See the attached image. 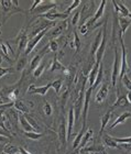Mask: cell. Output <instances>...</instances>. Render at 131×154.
Returning a JSON list of instances; mask_svg holds the SVG:
<instances>
[{
	"label": "cell",
	"instance_id": "obj_56",
	"mask_svg": "<svg viewBox=\"0 0 131 154\" xmlns=\"http://www.w3.org/2000/svg\"><path fill=\"white\" fill-rule=\"evenodd\" d=\"M0 6H1V2H0Z\"/></svg>",
	"mask_w": 131,
	"mask_h": 154
},
{
	"label": "cell",
	"instance_id": "obj_22",
	"mask_svg": "<svg viewBox=\"0 0 131 154\" xmlns=\"http://www.w3.org/2000/svg\"><path fill=\"white\" fill-rule=\"evenodd\" d=\"M19 125L24 132H33L34 131V129H33V127L31 125V123L28 121V119L26 118V115H24V113L19 112Z\"/></svg>",
	"mask_w": 131,
	"mask_h": 154
},
{
	"label": "cell",
	"instance_id": "obj_34",
	"mask_svg": "<svg viewBox=\"0 0 131 154\" xmlns=\"http://www.w3.org/2000/svg\"><path fill=\"white\" fill-rule=\"evenodd\" d=\"M6 121H7V116H6V111H0V128L5 130L7 133H9L10 132L8 131V129L6 127Z\"/></svg>",
	"mask_w": 131,
	"mask_h": 154
},
{
	"label": "cell",
	"instance_id": "obj_26",
	"mask_svg": "<svg viewBox=\"0 0 131 154\" xmlns=\"http://www.w3.org/2000/svg\"><path fill=\"white\" fill-rule=\"evenodd\" d=\"M111 116H112V110L109 109L108 111L100 118V131H99V135H100V137H101V134L104 133V131H105L106 125H108V122L110 121Z\"/></svg>",
	"mask_w": 131,
	"mask_h": 154
},
{
	"label": "cell",
	"instance_id": "obj_7",
	"mask_svg": "<svg viewBox=\"0 0 131 154\" xmlns=\"http://www.w3.org/2000/svg\"><path fill=\"white\" fill-rule=\"evenodd\" d=\"M93 88L88 87V89L85 91V96H84V103H83V123L82 127H86V120L88 117V109H89V103H90V97H92V93H93Z\"/></svg>",
	"mask_w": 131,
	"mask_h": 154
},
{
	"label": "cell",
	"instance_id": "obj_1",
	"mask_svg": "<svg viewBox=\"0 0 131 154\" xmlns=\"http://www.w3.org/2000/svg\"><path fill=\"white\" fill-rule=\"evenodd\" d=\"M118 46L115 45V60L112 64V72H111V86L115 89L117 86V80L119 78V73H120V64H121V55H119Z\"/></svg>",
	"mask_w": 131,
	"mask_h": 154
},
{
	"label": "cell",
	"instance_id": "obj_23",
	"mask_svg": "<svg viewBox=\"0 0 131 154\" xmlns=\"http://www.w3.org/2000/svg\"><path fill=\"white\" fill-rule=\"evenodd\" d=\"M118 23H119V26H120V31L119 32L121 33L122 36L125 35L126 32H127V30L128 28L131 26V19L128 18V17H118Z\"/></svg>",
	"mask_w": 131,
	"mask_h": 154
},
{
	"label": "cell",
	"instance_id": "obj_20",
	"mask_svg": "<svg viewBox=\"0 0 131 154\" xmlns=\"http://www.w3.org/2000/svg\"><path fill=\"white\" fill-rule=\"evenodd\" d=\"M129 118H131V112H130V111H123V112H122L120 116H118V117H117V119H116L115 121H114L111 125H110L109 129L114 130V129H115L117 125H123V123H125V122L127 121Z\"/></svg>",
	"mask_w": 131,
	"mask_h": 154
},
{
	"label": "cell",
	"instance_id": "obj_18",
	"mask_svg": "<svg viewBox=\"0 0 131 154\" xmlns=\"http://www.w3.org/2000/svg\"><path fill=\"white\" fill-rule=\"evenodd\" d=\"M6 116H7V119L11 123V125H12L13 128H16L18 122H19V112L16 109L10 108V109H8L6 111Z\"/></svg>",
	"mask_w": 131,
	"mask_h": 154
},
{
	"label": "cell",
	"instance_id": "obj_31",
	"mask_svg": "<svg viewBox=\"0 0 131 154\" xmlns=\"http://www.w3.org/2000/svg\"><path fill=\"white\" fill-rule=\"evenodd\" d=\"M46 66H48V65H46V63H44V62H41V64L39 65L38 67L33 71V77H34V78H39V77L43 74V72L45 71V67H46Z\"/></svg>",
	"mask_w": 131,
	"mask_h": 154
},
{
	"label": "cell",
	"instance_id": "obj_6",
	"mask_svg": "<svg viewBox=\"0 0 131 154\" xmlns=\"http://www.w3.org/2000/svg\"><path fill=\"white\" fill-rule=\"evenodd\" d=\"M17 38H18V40L16 41V43H17V45H18V55H19V54H21L22 52H26L28 43H29V36L27 34V29L23 28V29L20 31L19 34H18Z\"/></svg>",
	"mask_w": 131,
	"mask_h": 154
},
{
	"label": "cell",
	"instance_id": "obj_19",
	"mask_svg": "<svg viewBox=\"0 0 131 154\" xmlns=\"http://www.w3.org/2000/svg\"><path fill=\"white\" fill-rule=\"evenodd\" d=\"M50 72H55V71H61L63 72L65 75L67 74V72H68V68L65 67L64 65L62 64L61 62L58 61V56L56 54L54 55V58H53V62H52V65L51 67H50V69H48Z\"/></svg>",
	"mask_w": 131,
	"mask_h": 154
},
{
	"label": "cell",
	"instance_id": "obj_2",
	"mask_svg": "<svg viewBox=\"0 0 131 154\" xmlns=\"http://www.w3.org/2000/svg\"><path fill=\"white\" fill-rule=\"evenodd\" d=\"M119 41L121 44V64H120L119 79L122 80L123 76L127 74V71H128V62H127V50H126V45L123 42V36L120 32H119Z\"/></svg>",
	"mask_w": 131,
	"mask_h": 154
},
{
	"label": "cell",
	"instance_id": "obj_16",
	"mask_svg": "<svg viewBox=\"0 0 131 154\" xmlns=\"http://www.w3.org/2000/svg\"><path fill=\"white\" fill-rule=\"evenodd\" d=\"M85 152H88L90 154H108L107 151H106L105 146L102 144H92L89 146H86V148L83 149L78 154L85 153Z\"/></svg>",
	"mask_w": 131,
	"mask_h": 154
},
{
	"label": "cell",
	"instance_id": "obj_25",
	"mask_svg": "<svg viewBox=\"0 0 131 154\" xmlns=\"http://www.w3.org/2000/svg\"><path fill=\"white\" fill-rule=\"evenodd\" d=\"M101 140H102V143H104L106 146H108V148H112V149L120 148L118 143L115 141V139L112 138V137H110L109 134H107V133H102Z\"/></svg>",
	"mask_w": 131,
	"mask_h": 154
},
{
	"label": "cell",
	"instance_id": "obj_28",
	"mask_svg": "<svg viewBox=\"0 0 131 154\" xmlns=\"http://www.w3.org/2000/svg\"><path fill=\"white\" fill-rule=\"evenodd\" d=\"M85 132H86V127H82L80 133L75 137V139H74V141H73V149L74 150H76V149L78 148V145L80 144V141H82V139H83Z\"/></svg>",
	"mask_w": 131,
	"mask_h": 154
},
{
	"label": "cell",
	"instance_id": "obj_47",
	"mask_svg": "<svg viewBox=\"0 0 131 154\" xmlns=\"http://www.w3.org/2000/svg\"><path fill=\"white\" fill-rule=\"evenodd\" d=\"M41 3H43V0H35L34 2L32 3V6H31V8H30V12H32L33 10L35 9V8H38L39 6H40V5H41Z\"/></svg>",
	"mask_w": 131,
	"mask_h": 154
},
{
	"label": "cell",
	"instance_id": "obj_5",
	"mask_svg": "<svg viewBox=\"0 0 131 154\" xmlns=\"http://www.w3.org/2000/svg\"><path fill=\"white\" fill-rule=\"evenodd\" d=\"M51 29L52 28H46V29H44L43 31H41L39 34H36L35 36L30 38L29 43H28V46H27V50H26V52H24V56H28V55L31 54V52H32L35 48V46L39 44V42L41 41L42 38H43V36H44L46 33H48V31Z\"/></svg>",
	"mask_w": 131,
	"mask_h": 154
},
{
	"label": "cell",
	"instance_id": "obj_55",
	"mask_svg": "<svg viewBox=\"0 0 131 154\" xmlns=\"http://www.w3.org/2000/svg\"><path fill=\"white\" fill-rule=\"evenodd\" d=\"M84 154H90V153H88V152H85V153H84Z\"/></svg>",
	"mask_w": 131,
	"mask_h": 154
},
{
	"label": "cell",
	"instance_id": "obj_17",
	"mask_svg": "<svg viewBox=\"0 0 131 154\" xmlns=\"http://www.w3.org/2000/svg\"><path fill=\"white\" fill-rule=\"evenodd\" d=\"M101 38H102V30H98V34L95 36L93 43H92V46H90V57H92V60H94V57L96 56V52L99 48L100 43H101Z\"/></svg>",
	"mask_w": 131,
	"mask_h": 154
},
{
	"label": "cell",
	"instance_id": "obj_14",
	"mask_svg": "<svg viewBox=\"0 0 131 154\" xmlns=\"http://www.w3.org/2000/svg\"><path fill=\"white\" fill-rule=\"evenodd\" d=\"M52 87V83H48L44 86H34V85H30L29 88H28V93L33 94V95H41V96H44L46 95L48 91V89Z\"/></svg>",
	"mask_w": 131,
	"mask_h": 154
},
{
	"label": "cell",
	"instance_id": "obj_27",
	"mask_svg": "<svg viewBox=\"0 0 131 154\" xmlns=\"http://www.w3.org/2000/svg\"><path fill=\"white\" fill-rule=\"evenodd\" d=\"M2 152L5 154H19L20 152V148L17 146V145H13L12 143H6L3 145L2 148Z\"/></svg>",
	"mask_w": 131,
	"mask_h": 154
},
{
	"label": "cell",
	"instance_id": "obj_12",
	"mask_svg": "<svg viewBox=\"0 0 131 154\" xmlns=\"http://www.w3.org/2000/svg\"><path fill=\"white\" fill-rule=\"evenodd\" d=\"M67 26H68L67 20H63V21H61L60 23H58V24H56V26L51 30V31H48V34H50V36H51L52 38H58V36L61 35L64 31H66Z\"/></svg>",
	"mask_w": 131,
	"mask_h": 154
},
{
	"label": "cell",
	"instance_id": "obj_51",
	"mask_svg": "<svg viewBox=\"0 0 131 154\" xmlns=\"http://www.w3.org/2000/svg\"><path fill=\"white\" fill-rule=\"evenodd\" d=\"M8 138L7 137H3V135H0V141H7Z\"/></svg>",
	"mask_w": 131,
	"mask_h": 154
},
{
	"label": "cell",
	"instance_id": "obj_9",
	"mask_svg": "<svg viewBox=\"0 0 131 154\" xmlns=\"http://www.w3.org/2000/svg\"><path fill=\"white\" fill-rule=\"evenodd\" d=\"M58 138L60 142L63 146H65L67 141V121L64 116H62L61 122H60V127H58Z\"/></svg>",
	"mask_w": 131,
	"mask_h": 154
},
{
	"label": "cell",
	"instance_id": "obj_13",
	"mask_svg": "<svg viewBox=\"0 0 131 154\" xmlns=\"http://www.w3.org/2000/svg\"><path fill=\"white\" fill-rule=\"evenodd\" d=\"M14 109L20 113H24V115H28V113L31 111L30 108H32L33 105L32 103H30V101H23V100H20V99H17L14 101Z\"/></svg>",
	"mask_w": 131,
	"mask_h": 154
},
{
	"label": "cell",
	"instance_id": "obj_43",
	"mask_svg": "<svg viewBox=\"0 0 131 154\" xmlns=\"http://www.w3.org/2000/svg\"><path fill=\"white\" fill-rule=\"evenodd\" d=\"M121 83L123 84V86L127 88V89L129 90V91H131V79L129 78V76L127 74L123 76V78H122Z\"/></svg>",
	"mask_w": 131,
	"mask_h": 154
},
{
	"label": "cell",
	"instance_id": "obj_8",
	"mask_svg": "<svg viewBox=\"0 0 131 154\" xmlns=\"http://www.w3.org/2000/svg\"><path fill=\"white\" fill-rule=\"evenodd\" d=\"M93 135H94V130L93 129H88V130H86V132H85V134H84L83 139H82V141H80V144L78 145V148L76 149V152L73 154H78L80 153L83 149H85L86 146H89V143L92 141H93Z\"/></svg>",
	"mask_w": 131,
	"mask_h": 154
},
{
	"label": "cell",
	"instance_id": "obj_33",
	"mask_svg": "<svg viewBox=\"0 0 131 154\" xmlns=\"http://www.w3.org/2000/svg\"><path fill=\"white\" fill-rule=\"evenodd\" d=\"M117 3H118V7H119V13L121 14V17H128L130 11H129V9L126 7L125 3L121 2V1H117Z\"/></svg>",
	"mask_w": 131,
	"mask_h": 154
},
{
	"label": "cell",
	"instance_id": "obj_46",
	"mask_svg": "<svg viewBox=\"0 0 131 154\" xmlns=\"http://www.w3.org/2000/svg\"><path fill=\"white\" fill-rule=\"evenodd\" d=\"M12 72H14V69L11 67H0V78H2L5 75L10 74Z\"/></svg>",
	"mask_w": 131,
	"mask_h": 154
},
{
	"label": "cell",
	"instance_id": "obj_15",
	"mask_svg": "<svg viewBox=\"0 0 131 154\" xmlns=\"http://www.w3.org/2000/svg\"><path fill=\"white\" fill-rule=\"evenodd\" d=\"M75 120H76V117H75V109H74V107H70V111H68V116H67V140H68V139L70 138V135H72L74 125H75Z\"/></svg>",
	"mask_w": 131,
	"mask_h": 154
},
{
	"label": "cell",
	"instance_id": "obj_44",
	"mask_svg": "<svg viewBox=\"0 0 131 154\" xmlns=\"http://www.w3.org/2000/svg\"><path fill=\"white\" fill-rule=\"evenodd\" d=\"M80 14H82L80 10L75 11V13H74L73 18H72V24H73L74 26H77V23H78V21H80Z\"/></svg>",
	"mask_w": 131,
	"mask_h": 154
},
{
	"label": "cell",
	"instance_id": "obj_54",
	"mask_svg": "<svg viewBox=\"0 0 131 154\" xmlns=\"http://www.w3.org/2000/svg\"><path fill=\"white\" fill-rule=\"evenodd\" d=\"M128 18H130V19H131V12H130V13H129V16H128Z\"/></svg>",
	"mask_w": 131,
	"mask_h": 154
},
{
	"label": "cell",
	"instance_id": "obj_49",
	"mask_svg": "<svg viewBox=\"0 0 131 154\" xmlns=\"http://www.w3.org/2000/svg\"><path fill=\"white\" fill-rule=\"evenodd\" d=\"M0 135H3V137H7V138H8V137H9V133H7L5 130H2V129L0 128Z\"/></svg>",
	"mask_w": 131,
	"mask_h": 154
},
{
	"label": "cell",
	"instance_id": "obj_42",
	"mask_svg": "<svg viewBox=\"0 0 131 154\" xmlns=\"http://www.w3.org/2000/svg\"><path fill=\"white\" fill-rule=\"evenodd\" d=\"M68 97H70V93H68V88H66L64 93L61 94V99H62V108L64 109L65 108V105L67 103V99H68Z\"/></svg>",
	"mask_w": 131,
	"mask_h": 154
},
{
	"label": "cell",
	"instance_id": "obj_40",
	"mask_svg": "<svg viewBox=\"0 0 131 154\" xmlns=\"http://www.w3.org/2000/svg\"><path fill=\"white\" fill-rule=\"evenodd\" d=\"M43 111H44V113L48 117H50V116L53 113V108H52V105L48 101H45L44 106H43Z\"/></svg>",
	"mask_w": 131,
	"mask_h": 154
},
{
	"label": "cell",
	"instance_id": "obj_48",
	"mask_svg": "<svg viewBox=\"0 0 131 154\" xmlns=\"http://www.w3.org/2000/svg\"><path fill=\"white\" fill-rule=\"evenodd\" d=\"M19 154H31L29 151H27L26 149H23V148H20V152Z\"/></svg>",
	"mask_w": 131,
	"mask_h": 154
},
{
	"label": "cell",
	"instance_id": "obj_3",
	"mask_svg": "<svg viewBox=\"0 0 131 154\" xmlns=\"http://www.w3.org/2000/svg\"><path fill=\"white\" fill-rule=\"evenodd\" d=\"M107 41H108V35H107V20H106L105 24H104V29H102L101 43H100L99 48L96 52V61H95V63L98 65L101 64L102 57H104V54H105L106 51V46H107Z\"/></svg>",
	"mask_w": 131,
	"mask_h": 154
},
{
	"label": "cell",
	"instance_id": "obj_50",
	"mask_svg": "<svg viewBox=\"0 0 131 154\" xmlns=\"http://www.w3.org/2000/svg\"><path fill=\"white\" fill-rule=\"evenodd\" d=\"M127 99H128L129 103L131 105V91H128V93H127Z\"/></svg>",
	"mask_w": 131,
	"mask_h": 154
},
{
	"label": "cell",
	"instance_id": "obj_32",
	"mask_svg": "<svg viewBox=\"0 0 131 154\" xmlns=\"http://www.w3.org/2000/svg\"><path fill=\"white\" fill-rule=\"evenodd\" d=\"M102 80H104V65L102 63L100 64L99 66V69H98V74H97L96 77V82H95V85H94V88L97 87L100 83H102Z\"/></svg>",
	"mask_w": 131,
	"mask_h": 154
},
{
	"label": "cell",
	"instance_id": "obj_53",
	"mask_svg": "<svg viewBox=\"0 0 131 154\" xmlns=\"http://www.w3.org/2000/svg\"><path fill=\"white\" fill-rule=\"evenodd\" d=\"M2 62H3V57L0 55V65H1V63H2Z\"/></svg>",
	"mask_w": 131,
	"mask_h": 154
},
{
	"label": "cell",
	"instance_id": "obj_37",
	"mask_svg": "<svg viewBox=\"0 0 131 154\" xmlns=\"http://www.w3.org/2000/svg\"><path fill=\"white\" fill-rule=\"evenodd\" d=\"M80 3H82V1H80V0H74L73 2H72V5H70V6L68 7V8H67V9L64 11V13L68 16V13L72 12V11H73L74 9H76V8H77L78 6H80Z\"/></svg>",
	"mask_w": 131,
	"mask_h": 154
},
{
	"label": "cell",
	"instance_id": "obj_41",
	"mask_svg": "<svg viewBox=\"0 0 131 154\" xmlns=\"http://www.w3.org/2000/svg\"><path fill=\"white\" fill-rule=\"evenodd\" d=\"M115 141L118 143L119 145L120 144H131V137H127V138H114Z\"/></svg>",
	"mask_w": 131,
	"mask_h": 154
},
{
	"label": "cell",
	"instance_id": "obj_45",
	"mask_svg": "<svg viewBox=\"0 0 131 154\" xmlns=\"http://www.w3.org/2000/svg\"><path fill=\"white\" fill-rule=\"evenodd\" d=\"M73 35H74V43H75V50H76V53H77L80 48V38H78V34H77L76 31H74Z\"/></svg>",
	"mask_w": 131,
	"mask_h": 154
},
{
	"label": "cell",
	"instance_id": "obj_10",
	"mask_svg": "<svg viewBox=\"0 0 131 154\" xmlns=\"http://www.w3.org/2000/svg\"><path fill=\"white\" fill-rule=\"evenodd\" d=\"M55 8H56L55 1H43V3H41L38 8H35L32 12L38 13L39 16H42V14H45L48 11H51L52 9H55Z\"/></svg>",
	"mask_w": 131,
	"mask_h": 154
},
{
	"label": "cell",
	"instance_id": "obj_4",
	"mask_svg": "<svg viewBox=\"0 0 131 154\" xmlns=\"http://www.w3.org/2000/svg\"><path fill=\"white\" fill-rule=\"evenodd\" d=\"M110 84H111V79H109V78L102 80L101 86H100V88H99L98 91L95 95V101L97 103H104L106 100V98L108 97L109 89H110Z\"/></svg>",
	"mask_w": 131,
	"mask_h": 154
},
{
	"label": "cell",
	"instance_id": "obj_24",
	"mask_svg": "<svg viewBox=\"0 0 131 154\" xmlns=\"http://www.w3.org/2000/svg\"><path fill=\"white\" fill-rule=\"evenodd\" d=\"M1 50H2L3 54H5V60H6L7 62H9V63H13V61L11 60V56H14V51H13L12 48H11V46H10L9 43H7V42H2L1 43Z\"/></svg>",
	"mask_w": 131,
	"mask_h": 154
},
{
	"label": "cell",
	"instance_id": "obj_30",
	"mask_svg": "<svg viewBox=\"0 0 131 154\" xmlns=\"http://www.w3.org/2000/svg\"><path fill=\"white\" fill-rule=\"evenodd\" d=\"M27 63H28V60H27V56H23V57H20L17 62V66H16V72H23L24 68L27 66Z\"/></svg>",
	"mask_w": 131,
	"mask_h": 154
},
{
	"label": "cell",
	"instance_id": "obj_29",
	"mask_svg": "<svg viewBox=\"0 0 131 154\" xmlns=\"http://www.w3.org/2000/svg\"><path fill=\"white\" fill-rule=\"evenodd\" d=\"M129 105V101L127 99V96L125 95H119L118 94V98L116 100V103L112 105V107H126Z\"/></svg>",
	"mask_w": 131,
	"mask_h": 154
},
{
	"label": "cell",
	"instance_id": "obj_36",
	"mask_svg": "<svg viewBox=\"0 0 131 154\" xmlns=\"http://www.w3.org/2000/svg\"><path fill=\"white\" fill-rule=\"evenodd\" d=\"M48 48H50V52L56 53V52H58V50H60V44H58V42L56 41V40L52 38V40H50V42H48Z\"/></svg>",
	"mask_w": 131,
	"mask_h": 154
},
{
	"label": "cell",
	"instance_id": "obj_39",
	"mask_svg": "<svg viewBox=\"0 0 131 154\" xmlns=\"http://www.w3.org/2000/svg\"><path fill=\"white\" fill-rule=\"evenodd\" d=\"M26 118L28 119V121L31 123V125L33 127V129L35 130V132H39V130H40V125H38L36 120H34V119H33L31 116H29V113H28V115H26Z\"/></svg>",
	"mask_w": 131,
	"mask_h": 154
},
{
	"label": "cell",
	"instance_id": "obj_35",
	"mask_svg": "<svg viewBox=\"0 0 131 154\" xmlns=\"http://www.w3.org/2000/svg\"><path fill=\"white\" fill-rule=\"evenodd\" d=\"M62 86H63V79H55L54 82H52V87L54 88L55 93L58 95H61Z\"/></svg>",
	"mask_w": 131,
	"mask_h": 154
},
{
	"label": "cell",
	"instance_id": "obj_11",
	"mask_svg": "<svg viewBox=\"0 0 131 154\" xmlns=\"http://www.w3.org/2000/svg\"><path fill=\"white\" fill-rule=\"evenodd\" d=\"M41 18H44V19H46L48 21H51V22H55L56 20H67V18H68V16L67 14H65L64 12L63 13H60L58 12L56 10L52 9L51 11H48V13H45V14H42V16H40Z\"/></svg>",
	"mask_w": 131,
	"mask_h": 154
},
{
	"label": "cell",
	"instance_id": "obj_52",
	"mask_svg": "<svg viewBox=\"0 0 131 154\" xmlns=\"http://www.w3.org/2000/svg\"><path fill=\"white\" fill-rule=\"evenodd\" d=\"M0 55H1V56H2L3 58H6V57H5V54H3L2 50H1V45H0Z\"/></svg>",
	"mask_w": 131,
	"mask_h": 154
},
{
	"label": "cell",
	"instance_id": "obj_38",
	"mask_svg": "<svg viewBox=\"0 0 131 154\" xmlns=\"http://www.w3.org/2000/svg\"><path fill=\"white\" fill-rule=\"evenodd\" d=\"M24 134H26L27 138L31 139V140H39V139L42 137V133L41 132H24Z\"/></svg>",
	"mask_w": 131,
	"mask_h": 154
},
{
	"label": "cell",
	"instance_id": "obj_21",
	"mask_svg": "<svg viewBox=\"0 0 131 154\" xmlns=\"http://www.w3.org/2000/svg\"><path fill=\"white\" fill-rule=\"evenodd\" d=\"M99 66L100 65L96 64V63H94V65L92 66V68L89 69V73H88V85L89 87H92L94 89V85H95V82H96V77L97 74H98V69H99Z\"/></svg>",
	"mask_w": 131,
	"mask_h": 154
}]
</instances>
